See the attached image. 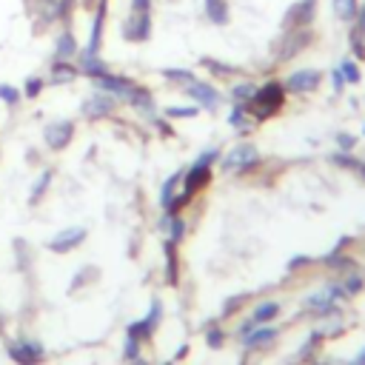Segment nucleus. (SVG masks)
<instances>
[{
  "instance_id": "nucleus-1",
  "label": "nucleus",
  "mask_w": 365,
  "mask_h": 365,
  "mask_svg": "<svg viewBox=\"0 0 365 365\" xmlns=\"http://www.w3.org/2000/svg\"><path fill=\"white\" fill-rule=\"evenodd\" d=\"M285 97H288L285 86L280 80H269V83L257 86V91H254L251 100L246 103V109H249V114L254 120H271L277 112H283Z\"/></svg>"
},
{
  "instance_id": "nucleus-2",
  "label": "nucleus",
  "mask_w": 365,
  "mask_h": 365,
  "mask_svg": "<svg viewBox=\"0 0 365 365\" xmlns=\"http://www.w3.org/2000/svg\"><path fill=\"white\" fill-rule=\"evenodd\" d=\"M214 160H220V149L203 152L197 160L191 163L188 172H183V191L186 194H191V197H194L200 188H206L211 183V166H214Z\"/></svg>"
},
{
  "instance_id": "nucleus-3",
  "label": "nucleus",
  "mask_w": 365,
  "mask_h": 365,
  "mask_svg": "<svg viewBox=\"0 0 365 365\" xmlns=\"http://www.w3.org/2000/svg\"><path fill=\"white\" fill-rule=\"evenodd\" d=\"M314 43V26H305V29H291V32H280L277 43H274V52H277V60L280 63H288L294 60L297 55H303L305 48Z\"/></svg>"
},
{
  "instance_id": "nucleus-4",
  "label": "nucleus",
  "mask_w": 365,
  "mask_h": 365,
  "mask_svg": "<svg viewBox=\"0 0 365 365\" xmlns=\"http://www.w3.org/2000/svg\"><path fill=\"white\" fill-rule=\"evenodd\" d=\"M154 35L152 12H129V17L120 23V37L129 43H149Z\"/></svg>"
},
{
  "instance_id": "nucleus-5",
  "label": "nucleus",
  "mask_w": 365,
  "mask_h": 365,
  "mask_svg": "<svg viewBox=\"0 0 365 365\" xmlns=\"http://www.w3.org/2000/svg\"><path fill=\"white\" fill-rule=\"evenodd\" d=\"M314 17H317V0H297V3H291L288 12L283 15L280 32H291V29L314 26Z\"/></svg>"
},
{
  "instance_id": "nucleus-6",
  "label": "nucleus",
  "mask_w": 365,
  "mask_h": 365,
  "mask_svg": "<svg viewBox=\"0 0 365 365\" xmlns=\"http://www.w3.org/2000/svg\"><path fill=\"white\" fill-rule=\"evenodd\" d=\"M260 163V149L254 143H237L223 157V172H251Z\"/></svg>"
},
{
  "instance_id": "nucleus-7",
  "label": "nucleus",
  "mask_w": 365,
  "mask_h": 365,
  "mask_svg": "<svg viewBox=\"0 0 365 365\" xmlns=\"http://www.w3.org/2000/svg\"><path fill=\"white\" fill-rule=\"evenodd\" d=\"M320 83H323V71L320 69H297V71H291V75L283 80L288 94H311V91L320 89Z\"/></svg>"
},
{
  "instance_id": "nucleus-8",
  "label": "nucleus",
  "mask_w": 365,
  "mask_h": 365,
  "mask_svg": "<svg viewBox=\"0 0 365 365\" xmlns=\"http://www.w3.org/2000/svg\"><path fill=\"white\" fill-rule=\"evenodd\" d=\"M183 91L194 100V106H200V109H206V112H217V109H220V103H223L220 91H217L211 83L200 80V78L194 80V83H188Z\"/></svg>"
},
{
  "instance_id": "nucleus-9",
  "label": "nucleus",
  "mask_w": 365,
  "mask_h": 365,
  "mask_svg": "<svg viewBox=\"0 0 365 365\" xmlns=\"http://www.w3.org/2000/svg\"><path fill=\"white\" fill-rule=\"evenodd\" d=\"M71 140H75V120H55L43 129V143L52 152H63Z\"/></svg>"
},
{
  "instance_id": "nucleus-10",
  "label": "nucleus",
  "mask_w": 365,
  "mask_h": 365,
  "mask_svg": "<svg viewBox=\"0 0 365 365\" xmlns=\"http://www.w3.org/2000/svg\"><path fill=\"white\" fill-rule=\"evenodd\" d=\"M114 109H117V97H112L106 91H97V89H94V94H89L80 103V112L89 120H103V117L114 114Z\"/></svg>"
},
{
  "instance_id": "nucleus-11",
  "label": "nucleus",
  "mask_w": 365,
  "mask_h": 365,
  "mask_svg": "<svg viewBox=\"0 0 365 365\" xmlns=\"http://www.w3.org/2000/svg\"><path fill=\"white\" fill-rule=\"evenodd\" d=\"M91 9H94V15H91V32H89L86 48H89V52H97V55H100V48H103V35H106V17H109V0H97Z\"/></svg>"
},
{
  "instance_id": "nucleus-12",
  "label": "nucleus",
  "mask_w": 365,
  "mask_h": 365,
  "mask_svg": "<svg viewBox=\"0 0 365 365\" xmlns=\"http://www.w3.org/2000/svg\"><path fill=\"white\" fill-rule=\"evenodd\" d=\"M86 229L83 226H71V229H60L52 240H48V251H55V254H69V251H75L80 242L86 240Z\"/></svg>"
},
{
  "instance_id": "nucleus-13",
  "label": "nucleus",
  "mask_w": 365,
  "mask_h": 365,
  "mask_svg": "<svg viewBox=\"0 0 365 365\" xmlns=\"http://www.w3.org/2000/svg\"><path fill=\"white\" fill-rule=\"evenodd\" d=\"M9 357L17 365H37L46 357V348L40 343H32V339H15L9 346Z\"/></svg>"
},
{
  "instance_id": "nucleus-14",
  "label": "nucleus",
  "mask_w": 365,
  "mask_h": 365,
  "mask_svg": "<svg viewBox=\"0 0 365 365\" xmlns=\"http://www.w3.org/2000/svg\"><path fill=\"white\" fill-rule=\"evenodd\" d=\"M78 71L83 78H89V80H97V78H103V75H109V63L97 55V52H89V48H80L78 52Z\"/></svg>"
},
{
  "instance_id": "nucleus-15",
  "label": "nucleus",
  "mask_w": 365,
  "mask_h": 365,
  "mask_svg": "<svg viewBox=\"0 0 365 365\" xmlns=\"http://www.w3.org/2000/svg\"><path fill=\"white\" fill-rule=\"evenodd\" d=\"M94 83V89L97 91H106V94H112V97H123L129 94V89L134 86V80L129 78V75H114V71H109V75H103V78H97V80H91Z\"/></svg>"
},
{
  "instance_id": "nucleus-16",
  "label": "nucleus",
  "mask_w": 365,
  "mask_h": 365,
  "mask_svg": "<svg viewBox=\"0 0 365 365\" xmlns=\"http://www.w3.org/2000/svg\"><path fill=\"white\" fill-rule=\"evenodd\" d=\"M78 52H80V43L75 32H71V23H63V29L55 40V60H71V57H78Z\"/></svg>"
},
{
  "instance_id": "nucleus-17",
  "label": "nucleus",
  "mask_w": 365,
  "mask_h": 365,
  "mask_svg": "<svg viewBox=\"0 0 365 365\" xmlns=\"http://www.w3.org/2000/svg\"><path fill=\"white\" fill-rule=\"evenodd\" d=\"M123 100H126L134 112H140V114H145V117H154V94L145 89V86H137V83H134Z\"/></svg>"
},
{
  "instance_id": "nucleus-18",
  "label": "nucleus",
  "mask_w": 365,
  "mask_h": 365,
  "mask_svg": "<svg viewBox=\"0 0 365 365\" xmlns=\"http://www.w3.org/2000/svg\"><path fill=\"white\" fill-rule=\"evenodd\" d=\"M78 78H80V71H78V66L71 60H55L52 71H48V83H52V86H69V83H75Z\"/></svg>"
},
{
  "instance_id": "nucleus-19",
  "label": "nucleus",
  "mask_w": 365,
  "mask_h": 365,
  "mask_svg": "<svg viewBox=\"0 0 365 365\" xmlns=\"http://www.w3.org/2000/svg\"><path fill=\"white\" fill-rule=\"evenodd\" d=\"M206 20L211 26H229L231 23V9H229V0H206Z\"/></svg>"
},
{
  "instance_id": "nucleus-20",
  "label": "nucleus",
  "mask_w": 365,
  "mask_h": 365,
  "mask_svg": "<svg viewBox=\"0 0 365 365\" xmlns=\"http://www.w3.org/2000/svg\"><path fill=\"white\" fill-rule=\"evenodd\" d=\"M242 343H246L249 348H260V346H269L277 339V328H251L246 337H240Z\"/></svg>"
},
{
  "instance_id": "nucleus-21",
  "label": "nucleus",
  "mask_w": 365,
  "mask_h": 365,
  "mask_svg": "<svg viewBox=\"0 0 365 365\" xmlns=\"http://www.w3.org/2000/svg\"><path fill=\"white\" fill-rule=\"evenodd\" d=\"M331 12H334L337 20L354 23V17L359 12V0H331Z\"/></svg>"
},
{
  "instance_id": "nucleus-22",
  "label": "nucleus",
  "mask_w": 365,
  "mask_h": 365,
  "mask_svg": "<svg viewBox=\"0 0 365 365\" xmlns=\"http://www.w3.org/2000/svg\"><path fill=\"white\" fill-rule=\"evenodd\" d=\"M163 254H166V283L177 285V257H175V242L172 240L163 242Z\"/></svg>"
},
{
  "instance_id": "nucleus-23",
  "label": "nucleus",
  "mask_w": 365,
  "mask_h": 365,
  "mask_svg": "<svg viewBox=\"0 0 365 365\" xmlns=\"http://www.w3.org/2000/svg\"><path fill=\"white\" fill-rule=\"evenodd\" d=\"M160 75H163V80L175 83V86H183V89H186L188 83H194V80H197V75H194L191 69H163Z\"/></svg>"
},
{
  "instance_id": "nucleus-24",
  "label": "nucleus",
  "mask_w": 365,
  "mask_h": 365,
  "mask_svg": "<svg viewBox=\"0 0 365 365\" xmlns=\"http://www.w3.org/2000/svg\"><path fill=\"white\" fill-rule=\"evenodd\" d=\"M55 180V172H52V168H46V172L35 180V186H32V194H29V206H37L40 200H43V194L48 191V183H52Z\"/></svg>"
},
{
  "instance_id": "nucleus-25",
  "label": "nucleus",
  "mask_w": 365,
  "mask_h": 365,
  "mask_svg": "<svg viewBox=\"0 0 365 365\" xmlns=\"http://www.w3.org/2000/svg\"><path fill=\"white\" fill-rule=\"evenodd\" d=\"M331 163L334 166H343V168H351V172H357L365 180V163L357 160V157H351V152H337V154H331Z\"/></svg>"
},
{
  "instance_id": "nucleus-26",
  "label": "nucleus",
  "mask_w": 365,
  "mask_h": 365,
  "mask_svg": "<svg viewBox=\"0 0 365 365\" xmlns=\"http://www.w3.org/2000/svg\"><path fill=\"white\" fill-rule=\"evenodd\" d=\"M183 183V172H175L172 177H166V183H163V188H160V206L166 208L168 203H172V197L177 194V186Z\"/></svg>"
},
{
  "instance_id": "nucleus-27",
  "label": "nucleus",
  "mask_w": 365,
  "mask_h": 365,
  "mask_svg": "<svg viewBox=\"0 0 365 365\" xmlns=\"http://www.w3.org/2000/svg\"><path fill=\"white\" fill-rule=\"evenodd\" d=\"M203 66L217 78H231V75H240V69L231 66V63H223V60H214V57H203Z\"/></svg>"
},
{
  "instance_id": "nucleus-28",
  "label": "nucleus",
  "mask_w": 365,
  "mask_h": 365,
  "mask_svg": "<svg viewBox=\"0 0 365 365\" xmlns=\"http://www.w3.org/2000/svg\"><path fill=\"white\" fill-rule=\"evenodd\" d=\"M277 314H280V305H277V303H260V305L254 308V314H251V320H254L257 326H265V323H271Z\"/></svg>"
},
{
  "instance_id": "nucleus-29",
  "label": "nucleus",
  "mask_w": 365,
  "mask_h": 365,
  "mask_svg": "<svg viewBox=\"0 0 365 365\" xmlns=\"http://www.w3.org/2000/svg\"><path fill=\"white\" fill-rule=\"evenodd\" d=\"M305 308L317 311V314H331V311H337V308H334V300L326 294V291H323V294H311V297L305 300Z\"/></svg>"
},
{
  "instance_id": "nucleus-30",
  "label": "nucleus",
  "mask_w": 365,
  "mask_h": 365,
  "mask_svg": "<svg viewBox=\"0 0 365 365\" xmlns=\"http://www.w3.org/2000/svg\"><path fill=\"white\" fill-rule=\"evenodd\" d=\"M254 91H257V86H254V83H249V80H242V83H234V86H231V100H234V103H242V106H246V103L251 100V97H254Z\"/></svg>"
},
{
  "instance_id": "nucleus-31",
  "label": "nucleus",
  "mask_w": 365,
  "mask_h": 365,
  "mask_svg": "<svg viewBox=\"0 0 365 365\" xmlns=\"http://www.w3.org/2000/svg\"><path fill=\"white\" fill-rule=\"evenodd\" d=\"M229 123L231 129H240V132H249V109L242 103H234L231 114H229Z\"/></svg>"
},
{
  "instance_id": "nucleus-32",
  "label": "nucleus",
  "mask_w": 365,
  "mask_h": 365,
  "mask_svg": "<svg viewBox=\"0 0 365 365\" xmlns=\"http://www.w3.org/2000/svg\"><path fill=\"white\" fill-rule=\"evenodd\" d=\"M0 100H3L9 109H15V106L23 100V91H20V89H15L12 83H0Z\"/></svg>"
},
{
  "instance_id": "nucleus-33",
  "label": "nucleus",
  "mask_w": 365,
  "mask_h": 365,
  "mask_svg": "<svg viewBox=\"0 0 365 365\" xmlns=\"http://www.w3.org/2000/svg\"><path fill=\"white\" fill-rule=\"evenodd\" d=\"M43 86H46V80L40 75H32L26 83H23V97H26V100H37L40 91H43Z\"/></svg>"
},
{
  "instance_id": "nucleus-34",
  "label": "nucleus",
  "mask_w": 365,
  "mask_h": 365,
  "mask_svg": "<svg viewBox=\"0 0 365 365\" xmlns=\"http://www.w3.org/2000/svg\"><path fill=\"white\" fill-rule=\"evenodd\" d=\"M163 114L168 120H186V117H197L200 114V106H168Z\"/></svg>"
},
{
  "instance_id": "nucleus-35",
  "label": "nucleus",
  "mask_w": 365,
  "mask_h": 365,
  "mask_svg": "<svg viewBox=\"0 0 365 365\" xmlns=\"http://www.w3.org/2000/svg\"><path fill=\"white\" fill-rule=\"evenodd\" d=\"M339 71H343L346 83H359V80H362V75H359V66H357V60H351V57H346L343 63H339Z\"/></svg>"
},
{
  "instance_id": "nucleus-36",
  "label": "nucleus",
  "mask_w": 365,
  "mask_h": 365,
  "mask_svg": "<svg viewBox=\"0 0 365 365\" xmlns=\"http://www.w3.org/2000/svg\"><path fill=\"white\" fill-rule=\"evenodd\" d=\"M160 317H163V303L154 297V300H152V305H149V314H145V317H143V323L154 331V328L160 326Z\"/></svg>"
},
{
  "instance_id": "nucleus-37",
  "label": "nucleus",
  "mask_w": 365,
  "mask_h": 365,
  "mask_svg": "<svg viewBox=\"0 0 365 365\" xmlns=\"http://www.w3.org/2000/svg\"><path fill=\"white\" fill-rule=\"evenodd\" d=\"M186 237V220H183V217H172V223H168V240H172L175 242V246H177V242Z\"/></svg>"
},
{
  "instance_id": "nucleus-38",
  "label": "nucleus",
  "mask_w": 365,
  "mask_h": 365,
  "mask_svg": "<svg viewBox=\"0 0 365 365\" xmlns=\"http://www.w3.org/2000/svg\"><path fill=\"white\" fill-rule=\"evenodd\" d=\"M80 6V0H57V15H60V23H71V15Z\"/></svg>"
},
{
  "instance_id": "nucleus-39",
  "label": "nucleus",
  "mask_w": 365,
  "mask_h": 365,
  "mask_svg": "<svg viewBox=\"0 0 365 365\" xmlns=\"http://www.w3.org/2000/svg\"><path fill=\"white\" fill-rule=\"evenodd\" d=\"M348 46H351V55H354L357 60H365V37L357 35L354 29L348 32Z\"/></svg>"
},
{
  "instance_id": "nucleus-40",
  "label": "nucleus",
  "mask_w": 365,
  "mask_h": 365,
  "mask_svg": "<svg viewBox=\"0 0 365 365\" xmlns=\"http://www.w3.org/2000/svg\"><path fill=\"white\" fill-rule=\"evenodd\" d=\"M126 334H129V337H134V339H140V343H143V339H149L154 331H152L149 326H145L143 320H137V323H132V326H129V331H126Z\"/></svg>"
},
{
  "instance_id": "nucleus-41",
  "label": "nucleus",
  "mask_w": 365,
  "mask_h": 365,
  "mask_svg": "<svg viewBox=\"0 0 365 365\" xmlns=\"http://www.w3.org/2000/svg\"><path fill=\"white\" fill-rule=\"evenodd\" d=\"M334 140H337V145H339V152H354V149H357V137L348 134V132H339Z\"/></svg>"
},
{
  "instance_id": "nucleus-42",
  "label": "nucleus",
  "mask_w": 365,
  "mask_h": 365,
  "mask_svg": "<svg viewBox=\"0 0 365 365\" xmlns=\"http://www.w3.org/2000/svg\"><path fill=\"white\" fill-rule=\"evenodd\" d=\"M123 357H126L129 362L140 359V339H134V337H129V334H126V348H123Z\"/></svg>"
},
{
  "instance_id": "nucleus-43",
  "label": "nucleus",
  "mask_w": 365,
  "mask_h": 365,
  "mask_svg": "<svg viewBox=\"0 0 365 365\" xmlns=\"http://www.w3.org/2000/svg\"><path fill=\"white\" fill-rule=\"evenodd\" d=\"M206 343H208V348H220V346L226 343V334H223L220 328H211V331L206 334Z\"/></svg>"
},
{
  "instance_id": "nucleus-44",
  "label": "nucleus",
  "mask_w": 365,
  "mask_h": 365,
  "mask_svg": "<svg viewBox=\"0 0 365 365\" xmlns=\"http://www.w3.org/2000/svg\"><path fill=\"white\" fill-rule=\"evenodd\" d=\"M351 29H354L357 35H362V37H365V3H359V12H357L354 23H351Z\"/></svg>"
},
{
  "instance_id": "nucleus-45",
  "label": "nucleus",
  "mask_w": 365,
  "mask_h": 365,
  "mask_svg": "<svg viewBox=\"0 0 365 365\" xmlns=\"http://www.w3.org/2000/svg\"><path fill=\"white\" fill-rule=\"evenodd\" d=\"M343 288H346V294H348V297H354V294H357V291L362 288V277H357V274H351V277H348V283H346Z\"/></svg>"
},
{
  "instance_id": "nucleus-46",
  "label": "nucleus",
  "mask_w": 365,
  "mask_h": 365,
  "mask_svg": "<svg viewBox=\"0 0 365 365\" xmlns=\"http://www.w3.org/2000/svg\"><path fill=\"white\" fill-rule=\"evenodd\" d=\"M331 86H334V91H337V94L346 89V78H343V71H339V69H334V71H331Z\"/></svg>"
},
{
  "instance_id": "nucleus-47",
  "label": "nucleus",
  "mask_w": 365,
  "mask_h": 365,
  "mask_svg": "<svg viewBox=\"0 0 365 365\" xmlns=\"http://www.w3.org/2000/svg\"><path fill=\"white\" fill-rule=\"evenodd\" d=\"M152 123H154V126L160 129V134H166V137H172V134H175V129L166 123V117H157V114H154V117H152Z\"/></svg>"
},
{
  "instance_id": "nucleus-48",
  "label": "nucleus",
  "mask_w": 365,
  "mask_h": 365,
  "mask_svg": "<svg viewBox=\"0 0 365 365\" xmlns=\"http://www.w3.org/2000/svg\"><path fill=\"white\" fill-rule=\"evenodd\" d=\"M326 294H328V297H331L334 303H337V300H346V297H348L343 285H328V288H326Z\"/></svg>"
},
{
  "instance_id": "nucleus-49",
  "label": "nucleus",
  "mask_w": 365,
  "mask_h": 365,
  "mask_svg": "<svg viewBox=\"0 0 365 365\" xmlns=\"http://www.w3.org/2000/svg\"><path fill=\"white\" fill-rule=\"evenodd\" d=\"M129 12H152V0H129Z\"/></svg>"
},
{
  "instance_id": "nucleus-50",
  "label": "nucleus",
  "mask_w": 365,
  "mask_h": 365,
  "mask_svg": "<svg viewBox=\"0 0 365 365\" xmlns=\"http://www.w3.org/2000/svg\"><path fill=\"white\" fill-rule=\"evenodd\" d=\"M308 260H311V257H294V260H291V262H288V271H297V269H300V265H305Z\"/></svg>"
},
{
  "instance_id": "nucleus-51",
  "label": "nucleus",
  "mask_w": 365,
  "mask_h": 365,
  "mask_svg": "<svg viewBox=\"0 0 365 365\" xmlns=\"http://www.w3.org/2000/svg\"><path fill=\"white\" fill-rule=\"evenodd\" d=\"M242 300H246V297H240V294H237L234 300H229V303H226V308H223V314H231V311H234V308H237Z\"/></svg>"
},
{
  "instance_id": "nucleus-52",
  "label": "nucleus",
  "mask_w": 365,
  "mask_h": 365,
  "mask_svg": "<svg viewBox=\"0 0 365 365\" xmlns=\"http://www.w3.org/2000/svg\"><path fill=\"white\" fill-rule=\"evenodd\" d=\"M251 328H257V323H254V320H246V323L240 326V337H246V334H249Z\"/></svg>"
},
{
  "instance_id": "nucleus-53",
  "label": "nucleus",
  "mask_w": 365,
  "mask_h": 365,
  "mask_svg": "<svg viewBox=\"0 0 365 365\" xmlns=\"http://www.w3.org/2000/svg\"><path fill=\"white\" fill-rule=\"evenodd\" d=\"M351 365H365V348H362V351L354 357V359H351Z\"/></svg>"
},
{
  "instance_id": "nucleus-54",
  "label": "nucleus",
  "mask_w": 365,
  "mask_h": 365,
  "mask_svg": "<svg viewBox=\"0 0 365 365\" xmlns=\"http://www.w3.org/2000/svg\"><path fill=\"white\" fill-rule=\"evenodd\" d=\"M91 3H97V0H80V6H86V9H91Z\"/></svg>"
},
{
  "instance_id": "nucleus-55",
  "label": "nucleus",
  "mask_w": 365,
  "mask_h": 365,
  "mask_svg": "<svg viewBox=\"0 0 365 365\" xmlns=\"http://www.w3.org/2000/svg\"><path fill=\"white\" fill-rule=\"evenodd\" d=\"M362 134H365V126H362Z\"/></svg>"
},
{
  "instance_id": "nucleus-56",
  "label": "nucleus",
  "mask_w": 365,
  "mask_h": 365,
  "mask_svg": "<svg viewBox=\"0 0 365 365\" xmlns=\"http://www.w3.org/2000/svg\"><path fill=\"white\" fill-rule=\"evenodd\" d=\"M166 365H172V362H166Z\"/></svg>"
}]
</instances>
